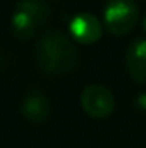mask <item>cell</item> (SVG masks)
<instances>
[{
    "instance_id": "cell-1",
    "label": "cell",
    "mask_w": 146,
    "mask_h": 148,
    "mask_svg": "<svg viewBox=\"0 0 146 148\" xmlns=\"http://www.w3.org/2000/svg\"><path fill=\"white\" fill-rule=\"evenodd\" d=\"M35 57L38 66L50 74L71 73L79 64V50L60 33H48L41 38L35 48Z\"/></svg>"
},
{
    "instance_id": "cell-2",
    "label": "cell",
    "mask_w": 146,
    "mask_h": 148,
    "mask_svg": "<svg viewBox=\"0 0 146 148\" xmlns=\"http://www.w3.org/2000/svg\"><path fill=\"white\" fill-rule=\"evenodd\" d=\"M48 16H50V9L41 0H21L12 14V21H10L12 35L21 41L33 38L36 33V28L48 19Z\"/></svg>"
},
{
    "instance_id": "cell-3",
    "label": "cell",
    "mask_w": 146,
    "mask_h": 148,
    "mask_svg": "<svg viewBox=\"0 0 146 148\" xmlns=\"http://www.w3.org/2000/svg\"><path fill=\"white\" fill-rule=\"evenodd\" d=\"M138 5L134 0H110L105 7V26L115 36L127 35L138 23Z\"/></svg>"
},
{
    "instance_id": "cell-4",
    "label": "cell",
    "mask_w": 146,
    "mask_h": 148,
    "mask_svg": "<svg viewBox=\"0 0 146 148\" xmlns=\"http://www.w3.org/2000/svg\"><path fill=\"white\" fill-rule=\"evenodd\" d=\"M113 95L102 84H88L81 93V107L93 119H105L113 110Z\"/></svg>"
},
{
    "instance_id": "cell-5",
    "label": "cell",
    "mask_w": 146,
    "mask_h": 148,
    "mask_svg": "<svg viewBox=\"0 0 146 148\" xmlns=\"http://www.w3.org/2000/svg\"><path fill=\"white\" fill-rule=\"evenodd\" d=\"M69 33L72 35L76 41H79L83 45H91L102 38L103 26L96 19V16H93L89 12H79L69 23Z\"/></svg>"
},
{
    "instance_id": "cell-6",
    "label": "cell",
    "mask_w": 146,
    "mask_h": 148,
    "mask_svg": "<svg viewBox=\"0 0 146 148\" xmlns=\"http://www.w3.org/2000/svg\"><path fill=\"white\" fill-rule=\"evenodd\" d=\"M126 66L132 81L146 83V40H134L126 52Z\"/></svg>"
},
{
    "instance_id": "cell-7",
    "label": "cell",
    "mask_w": 146,
    "mask_h": 148,
    "mask_svg": "<svg viewBox=\"0 0 146 148\" xmlns=\"http://www.w3.org/2000/svg\"><path fill=\"white\" fill-rule=\"evenodd\" d=\"M21 110L28 121L40 124V122H45L50 115V102L41 93H29L24 98Z\"/></svg>"
},
{
    "instance_id": "cell-8",
    "label": "cell",
    "mask_w": 146,
    "mask_h": 148,
    "mask_svg": "<svg viewBox=\"0 0 146 148\" xmlns=\"http://www.w3.org/2000/svg\"><path fill=\"white\" fill-rule=\"evenodd\" d=\"M138 105L143 107V109H146V93H143V95L138 97Z\"/></svg>"
},
{
    "instance_id": "cell-9",
    "label": "cell",
    "mask_w": 146,
    "mask_h": 148,
    "mask_svg": "<svg viewBox=\"0 0 146 148\" xmlns=\"http://www.w3.org/2000/svg\"><path fill=\"white\" fill-rule=\"evenodd\" d=\"M145 29H146V19H145Z\"/></svg>"
}]
</instances>
